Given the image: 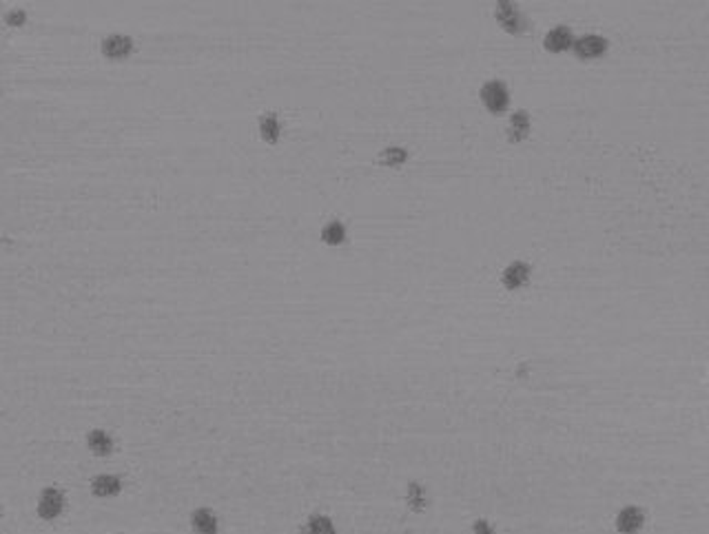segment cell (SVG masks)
I'll return each instance as SVG.
<instances>
[{
  "label": "cell",
  "mask_w": 709,
  "mask_h": 534,
  "mask_svg": "<svg viewBox=\"0 0 709 534\" xmlns=\"http://www.w3.org/2000/svg\"><path fill=\"white\" fill-rule=\"evenodd\" d=\"M191 528L195 534H217V517L208 508H197L191 512Z\"/></svg>",
  "instance_id": "cell-9"
},
{
  "label": "cell",
  "mask_w": 709,
  "mask_h": 534,
  "mask_svg": "<svg viewBox=\"0 0 709 534\" xmlns=\"http://www.w3.org/2000/svg\"><path fill=\"white\" fill-rule=\"evenodd\" d=\"M527 278H530V266H527L525 262H512L503 271V286L510 291L521 289V286L527 282Z\"/></svg>",
  "instance_id": "cell-10"
},
{
  "label": "cell",
  "mask_w": 709,
  "mask_h": 534,
  "mask_svg": "<svg viewBox=\"0 0 709 534\" xmlns=\"http://www.w3.org/2000/svg\"><path fill=\"white\" fill-rule=\"evenodd\" d=\"M25 18H27V16H25L23 9H12V12H9V14L5 16V21H7V25L16 27V25H23Z\"/></svg>",
  "instance_id": "cell-18"
},
{
  "label": "cell",
  "mask_w": 709,
  "mask_h": 534,
  "mask_svg": "<svg viewBox=\"0 0 709 534\" xmlns=\"http://www.w3.org/2000/svg\"><path fill=\"white\" fill-rule=\"evenodd\" d=\"M543 45H545L547 52H552V54L567 52V49L574 47V36H572V32L567 27H554V29L547 32Z\"/></svg>",
  "instance_id": "cell-6"
},
{
  "label": "cell",
  "mask_w": 709,
  "mask_h": 534,
  "mask_svg": "<svg viewBox=\"0 0 709 534\" xmlns=\"http://www.w3.org/2000/svg\"><path fill=\"white\" fill-rule=\"evenodd\" d=\"M527 131H530V120H527V113L525 111L514 113L512 120H510V140L512 142H521L523 137L527 135Z\"/></svg>",
  "instance_id": "cell-14"
},
{
  "label": "cell",
  "mask_w": 709,
  "mask_h": 534,
  "mask_svg": "<svg viewBox=\"0 0 709 534\" xmlns=\"http://www.w3.org/2000/svg\"><path fill=\"white\" fill-rule=\"evenodd\" d=\"M497 21L510 34H519L525 29V18L519 14V9L512 3H499L497 5Z\"/></svg>",
  "instance_id": "cell-5"
},
{
  "label": "cell",
  "mask_w": 709,
  "mask_h": 534,
  "mask_svg": "<svg viewBox=\"0 0 709 534\" xmlns=\"http://www.w3.org/2000/svg\"><path fill=\"white\" fill-rule=\"evenodd\" d=\"M120 490H122V479L116 477V474H98L91 479V492L96 497H118Z\"/></svg>",
  "instance_id": "cell-7"
},
{
  "label": "cell",
  "mask_w": 709,
  "mask_h": 534,
  "mask_svg": "<svg viewBox=\"0 0 709 534\" xmlns=\"http://www.w3.org/2000/svg\"><path fill=\"white\" fill-rule=\"evenodd\" d=\"M607 49V41L601 36H581L574 41V52L581 58H596L603 56Z\"/></svg>",
  "instance_id": "cell-8"
},
{
  "label": "cell",
  "mask_w": 709,
  "mask_h": 534,
  "mask_svg": "<svg viewBox=\"0 0 709 534\" xmlns=\"http://www.w3.org/2000/svg\"><path fill=\"white\" fill-rule=\"evenodd\" d=\"M616 530L621 534H636L641 532V528L645 526V512L636 506H625L621 512L616 514L614 521Z\"/></svg>",
  "instance_id": "cell-4"
},
{
  "label": "cell",
  "mask_w": 709,
  "mask_h": 534,
  "mask_svg": "<svg viewBox=\"0 0 709 534\" xmlns=\"http://www.w3.org/2000/svg\"><path fill=\"white\" fill-rule=\"evenodd\" d=\"M481 102L488 107V111L492 113H503L508 104H510V93L508 87L501 80H490L481 87Z\"/></svg>",
  "instance_id": "cell-2"
},
{
  "label": "cell",
  "mask_w": 709,
  "mask_h": 534,
  "mask_svg": "<svg viewBox=\"0 0 709 534\" xmlns=\"http://www.w3.org/2000/svg\"><path fill=\"white\" fill-rule=\"evenodd\" d=\"M322 240L326 244H331V246H337V244H342L346 240V229H344V224L339 222V220H331L328 222L324 229H322Z\"/></svg>",
  "instance_id": "cell-15"
},
{
  "label": "cell",
  "mask_w": 709,
  "mask_h": 534,
  "mask_svg": "<svg viewBox=\"0 0 709 534\" xmlns=\"http://www.w3.org/2000/svg\"><path fill=\"white\" fill-rule=\"evenodd\" d=\"M472 534H494V530L486 519H477L472 523Z\"/></svg>",
  "instance_id": "cell-19"
},
{
  "label": "cell",
  "mask_w": 709,
  "mask_h": 534,
  "mask_svg": "<svg viewBox=\"0 0 709 534\" xmlns=\"http://www.w3.org/2000/svg\"><path fill=\"white\" fill-rule=\"evenodd\" d=\"M63 510H65V494H63V490L45 488L43 492H40V499H38V506H36V512H38L40 519H43V521H54V519L60 517V514H63Z\"/></svg>",
  "instance_id": "cell-1"
},
{
  "label": "cell",
  "mask_w": 709,
  "mask_h": 534,
  "mask_svg": "<svg viewBox=\"0 0 709 534\" xmlns=\"http://www.w3.org/2000/svg\"><path fill=\"white\" fill-rule=\"evenodd\" d=\"M406 501H408V508H411L413 512H424L426 510V492H424V488L419 486L417 481L408 483Z\"/></svg>",
  "instance_id": "cell-16"
},
{
  "label": "cell",
  "mask_w": 709,
  "mask_h": 534,
  "mask_svg": "<svg viewBox=\"0 0 709 534\" xmlns=\"http://www.w3.org/2000/svg\"><path fill=\"white\" fill-rule=\"evenodd\" d=\"M279 133H282V126H279L275 113H264L259 118V135H262L264 142L275 144L279 140Z\"/></svg>",
  "instance_id": "cell-12"
},
{
  "label": "cell",
  "mask_w": 709,
  "mask_h": 534,
  "mask_svg": "<svg viewBox=\"0 0 709 534\" xmlns=\"http://www.w3.org/2000/svg\"><path fill=\"white\" fill-rule=\"evenodd\" d=\"M100 49H102V56L111 58V60H120V58H127L133 52V38L122 36V34H111L102 38Z\"/></svg>",
  "instance_id": "cell-3"
},
{
  "label": "cell",
  "mask_w": 709,
  "mask_h": 534,
  "mask_svg": "<svg viewBox=\"0 0 709 534\" xmlns=\"http://www.w3.org/2000/svg\"><path fill=\"white\" fill-rule=\"evenodd\" d=\"M304 534H337L331 517L326 514H311L304 526Z\"/></svg>",
  "instance_id": "cell-13"
},
{
  "label": "cell",
  "mask_w": 709,
  "mask_h": 534,
  "mask_svg": "<svg viewBox=\"0 0 709 534\" xmlns=\"http://www.w3.org/2000/svg\"><path fill=\"white\" fill-rule=\"evenodd\" d=\"M87 446L98 457H107L113 450V439L105 430H91L87 434Z\"/></svg>",
  "instance_id": "cell-11"
},
{
  "label": "cell",
  "mask_w": 709,
  "mask_h": 534,
  "mask_svg": "<svg viewBox=\"0 0 709 534\" xmlns=\"http://www.w3.org/2000/svg\"><path fill=\"white\" fill-rule=\"evenodd\" d=\"M406 157H408V153L402 149V146H391V149H386L382 155H379V160H382V164L397 166V164H404Z\"/></svg>",
  "instance_id": "cell-17"
}]
</instances>
